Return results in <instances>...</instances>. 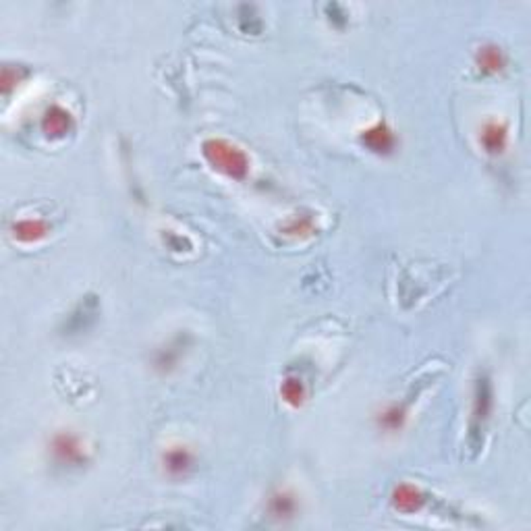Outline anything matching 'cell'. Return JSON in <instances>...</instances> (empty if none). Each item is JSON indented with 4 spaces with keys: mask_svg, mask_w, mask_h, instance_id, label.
Instances as JSON below:
<instances>
[{
    "mask_svg": "<svg viewBox=\"0 0 531 531\" xmlns=\"http://www.w3.org/2000/svg\"><path fill=\"white\" fill-rule=\"evenodd\" d=\"M52 451L54 455L58 457L60 463H67V465H73V463H79L83 459V453L81 449L77 446V442L69 436H58L52 444Z\"/></svg>",
    "mask_w": 531,
    "mask_h": 531,
    "instance_id": "6da1fadb",
    "label": "cell"
},
{
    "mask_svg": "<svg viewBox=\"0 0 531 531\" xmlns=\"http://www.w3.org/2000/svg\"><path fill=\"white\" fill-rule=\"evenodd\" d=\"M191 469V455L183 449H175L166 455V471L171 476H185Z\"/></svg>",
    "mask_w": 531,
    "mask_h": 531,
    "instance_id": "7a4b0ae2",
    "label": "cell"
}]
</instances>
